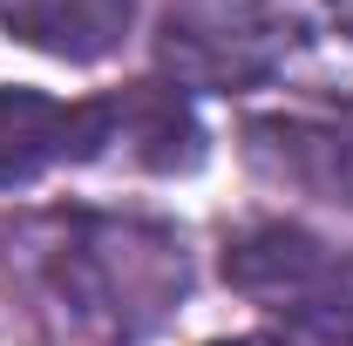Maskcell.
I'll return each mask as SVG.
<instances>
[{"label":"cell","instance_id":"6da1fadb","mask_svg":"<svg viewBox=\"0 0 353 346\" xmlns=\"http://www.w3.org/2000/svg\"><path fill=\"white\" fill-rule=\"evenodd\" d=\"M7 278L48 346H143L190 285V252L143 211H34L7 231Z\"/></svg>","mask_w":353,"mask_h":346},{"label":"cell","instance_id":"8992f818","mask_svg":"<svg viewBox=\"0 0 353 346\" xmlns=\"http://www.w3.org/2000/svg\"><path fill=\"white\" fill-rule=\"evenodd\" d=\"M0 28L54 61H109L136 28V0H0Z\"/></svg>","mask_w":353,"mask_h":346},{"label":"cell","instance_id":"ba28073f","mask_svg":"<svg viewBox=\"0 0 353 346\" xmlns=\"http://www.w3.org/2000/svg\"><path fill=\"white\" fill-rule=\"evenodd\" d=\"M279 88H292L306 102H326V109H353V0H340V14L299 48V61L285 68Z\"/></svg>","mask_w":353,"mask_h":346},{"label":"cell","instance_id":"3957f363","mask_svg":"<svg viewBox=\"0 0 353 346\" xmlns=\"http://www.w3.org/2000/svg\"><path fill=\"white\" fill-rule=\"evenodd\" d=\"M224 278L285 333L279 346H353V265L299 224H252L224 245Z\"/></svg>","mask_w":353,"mask_h":346},{"label":"cell","instance_id":"52a82bcc","mask_svg":"<svg viewBox=\"0 0 353 346\" xmlns=\"http://www.w3.org/2000/svg\"><path fill=\"white\" fill-rule=\"evenodd\" d=\"M252 156L279 183H299L326 204H353V130L319 123H252Z\"/></svg>","mask_w":353,"mask_h":346},{"label":"cell","instance_id":"7a4b0ae2","mask_svg":"<svg viewBox=\"0 0 353 346\" xmlns=\"http://www.w3.org/2000/svg\"><path fill=\"white\" fill-rule=\"evenodd\" d=\"M340 14V0H170L157 28V61L170 88L245 95L279 88L299 48Z\"/></svg>","mask_w":353,"mask_h":346},{"label":"cell","instance_id":"9c48e42d","mask_svg":"<svg viewBox=\"0 0 353 346\" xmlns=\"http://www.w3.org/2000/svg\"><path fill=\"white\" fill-rule=\"evenodd\" d=\"M211 346H279V340H265V333H245V340H211Z\"/></svg>","mask_w":353,"mask_h":346},{"label":"cell","instance_id":"5b68a950","mask_svg":"<svg viewBox=\"0 0 353 346\" xmlns=\"http://www.w3.org/2000/svg\"><path fill=\"white\" fill-rule=\"evenodd\" d=\"M197 116L170 82H136L109 95V163L130 170H190L197 163Z\"/></svg>","mask_w":353,"mask_h":346},{"label":"cell","instance_id":"277c9868","mask_svg":"<svg viewBox=\"0 0 353 346\" xmlns=\"http://www.w3.org/2000/svg\"><path fill=\"white\" fill-rule=\"evenodd\" d=\"M68 163H109V95L61 102L41 88H0V190H28Z\"/></svg>","mask_w":353,"mask_h":346}]
</instances>
